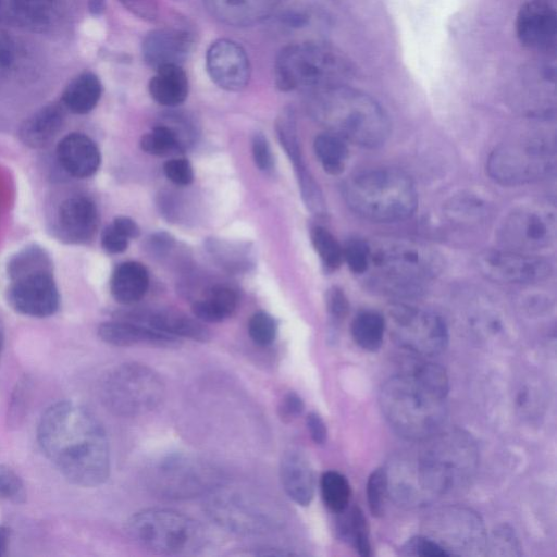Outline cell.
<instances>
[{"instance_id": "7402d4cb", "label": "cell", "mask_w": 557, "mask_h": 557, "mask_svg": "<svg viewBox=\"0 0 557 557\" xmlns=\"http://www.w3.org/2000/svg\"><path fill=\"white\" fill-rule=\"evenodd\" d=\"M60 166L71 176L86 178L100 166L101 154L96 143L85 134L70 133L57 146Z\"/></svg>"}, {"instance_id": "83f0119b", "label": "cell", "mask_w": 557, "mask_h": 557, "mask_svg": "<svg viewBox=\"0 0 557 557\" xmlns=\"http://www.w3.org/2000/svg\"><path fill=\"white\" fill-rule=\"evenodd\" d=\"M280 478L287 496L299 506H308L314 494V480L308 459L290 449L282 456Z\"/></svg>"}, {"instance_id": "8d00e7d4", "label": "cell", "mask_w": 557, "mask_h": 557, "mask_svg": "<svg viewBox=\"0 0 557 557\" xmlns=\"http://www.w3.org/2000/svg\"><path fill=\"white\" fill-rule=\"evenodd\" d=\"M339 532L343 537L349 540L360 556L369 557L372 555L369 524L360 507L355 506L342 523Z\"/></svg>"}, {"instance_id": "7a4b0ae2", "label": "cell", "mask_w": 557, "mask_h": 557, "mask_svg": "<svg viewBox=\"0 0 557 557\" xmlns=\"http://www.w3.org/2000/svg\"><path fill=\"white\" fill-rule=\"evenodd\" d=\"M39 445L60 473L71 483L95 487L110 473L106 431L97 417L74 401L49 407L38 424Z\"/></svg>"}, {"instance_id": "d6a6232c", "label": "cell", "mask_w": 557, "mask_h": 557, "mask_svg": "<svg viewBox=\"0 0 557 557\" xmlns=\"http://www.w3.org/2000/svg\"><path fill=\"white\" fill-rule=\"evenodd\" d=\"M101 94L99 78L92 73H83L66 86L62 103L75 114H86L97 106Z\"/></svg>"}, {"instance_id": "6da1fadb", "label": "cell", "mask_w": 557, "mask_h": 557, "mask_svg": "<svg viewBox=\"0 0 557 557\" xmlns=\"http://www.w3.org/2000/svg\"><path fill=\"white\" fill-rule=\"evenodd\" d=\"M421 442L425 444L413 459L401 458L386 470L388 491L401 505L420 506L458 492L476 469V445L461 430H441Z\"/></svg>"}, {"instance_id": "30bf717a", "label": "cell", "mask_w": 557, "mask_h": 557, "mask_svg": "<svg viewBox=\"0 0 557 557\" xmlns=\"http://www.w3.org/2000/svg\"><path fill=\"white\" fill-rule=\"evenodd\" d=\"M147 488L166 499H187L210 494L221 484L220 472L202 458L172 453L153 461L145 474Z\"/></svg>"}, {"instance_id": "1f68e13d", "label": "cell", "mask_w": 557, "mask_h": 557, "mask_svg": "<svg viewBox=\"0 0 557 557\" xmlns=\"http://www.w3.org/2000/svg\"><path fill=\"white\" fill-rule=\"evenodd\" d=\"M237 295L227 286L211 287L206 297L191 305L194 315L202 322H221L231 317L237 308Z\"/></svg>"}, {"instance_id": "277c9868", "label": "cell", "mask_w": 557, "mask_h": 557, "mask_svg": "<svg viewBox=\"0 0 557 557\" xmlns=\"http://www.w3.org/2000/svg\"><path fill=\"white\" fill-rule=\"evenodd\" d=\"M446 398L403 370L383 384L379 401L383 416L398 435L421 442L443 429Z\"/></svg>"}, {"instance_id": "f907efd6", "label": "cell", "mask_w": 557, "mask_h": 557, "mask_svg": "<svg viewBox=\"0 0 557 557\" xmlns=\"http://www.w3.org/2000/svg\"><path fill=\"white\" fill-rule=\"evenodd\" d=\"M128 238L125 237L112 223L101 234V246L109 253H121L127 249Z\"/></svg>"}, {"instance_id": "3957f363", "label": "cell", "mask_w": 557, "mask_h": 557, "mask_svg": "<svg viewBox=\"0 0 557 557\" xmlns=\"http://www.w3.org/2000/svg\"><path fill=\"white\" fill-rule=\"evenodd\" d=\"M312 110L329 132L355 145L375 148L391 133L388 116L375 99L345 84L315 91Z\"/></svg>"}, {"instance_id": "11a10c76", "label": "cell", "mask_w": 557, "mask_h": 557, "mask_svg": "<svg viewBox=\"0 0 557 557\" xmlns=\"http://www.w3.org/2000/svg\"><path fill=\"white\" fill-rule=\"evenodd\" d=\"M112 224L128 239L137 238L140 234L137 223L128 216H116Z\"/></svg>"}, {"instance_id": "603a6c76", "label": "cell", "mask_w": 557, "mask_h": 557, "mask_svg": "<svg viewBox=\"0 0 557 557\" xmlns=\"http://www.w3.org/2000/svg\"><path fill=\"white\" fill-rule=\"evenodd\" d=\"M191 40L186 32L174 28H159L150 32L143 41L145 62L157 70L165 65H181L186 59Z\"/></svg>"}, {"instance_id": "60d3db41", "label": "cell", "mask_w": 557, "mask_h": 557, "mask_svg": "<svg viewBox=\"0 0 557 557\" xmlns=\"http://www.w3.org/2000/svg\"><path fill=\"white\" fill-rule=\"evenodd\" d=\"M521 545L515 531L506 524L494 529L491 539H487L486 549L490 555L497 556H519L521 554Z\"/></svg>"}, {"instance_id": "ba28073f", "label": "cell", "mask_w": 557, "mask_h": 557, "mask_svg": "<svg viewBox=\"0 0 557 557\" xmlns=\"http://www.w3.org/2000/svg\"><path fill=\"white\" fill-rule=\"evenodd\" d=\"M125 531L140 547L162 555H191L206 542L201 524L183 512L168 508H148L126 521Z\"/></svg>"}, {"instance_id": "d6986e66", "label": "cell", "mask_w": 557, "mask_h": 557, "mask_svg": "<svg viewBox=\"0 0 557 557\" xmlns=\"http://www.w3.org/2000/svg\"><path fill=\"white\" fill-rule=\"evenodd\" d=\"M207 510L218 524L232 532L257 533L269 525L267 517L247 499L221 491L220 486L210 493Z\"/></svg>"}, {"instance_id": "8fae6325", "label": "cell", "mask_w": 557, "mask_h": 557, "mask_svg": "<svg viewBox=\"0 0 557 557\" xmlns=\"http://www.w3.org/2000/svg\"><path fill=\"white\" fill-rule=\"evenodd\" d=\"M554 160V149L546 140L518 139L495 148L486 169L496 182L515 186L542 178L552 170Z\"/></svg>"}, {"instance_id": "4dcf8cb0", "label": "cell", "mask_w": 557, "mask_h": 557, "mask_svg": "<svg viewBox=\"0 0 557 557\" xmlns=\"http://www.w3.org/2000/svg\"><path fill=\"white\" fill-rule=\"evenodd\" d=\"M148 88L156 102L175 107L183 103L188 96V77L181 65H165L156 70Z\"/></svg>"}, {"instance_id": "836d02e7", "label": "cell", "mask_w": 557, "mask_h": 557, "mask_svg": "<svg viewBox=\"0 0 557 557\" xmlns=\"http://www.w3.org/2000/svg\"><path fill=\"white\" fill-rule=\"evenodd\" d=\"M385 318L373 310L360 311L352 320L351 335L355 343L366 351H377L384 339Z\"/></svg>"}, {"instance_id": "74e56055", "label": "cell", "mask_w": 557, "mask_h": 557, "mask_svg": "<svg viewBox=\"0 0 557 557\" xmlns=\"http://www.w3.org/2000/svg\"><path fill=\"white\" fill-rule=\"evenodd\" d=\"M311 242L327 270L333 271L341 265L343 248L332 233L322 226H315L311 231Z\"/></svg>"}, {"instance_id": "4fadbf2b", "label": "cell", "mask_w": 557, "mask_h": 557, "mask_svg": "<svg viewBox=\"0 0 557 557\" xmlns=\"http://www.w3.org/2000/svg\"><path fill=\"white\" fill-rule=\"evenodd\" d=\"M555 210L543 205H523L504 216L497 228L502 248L535 255L556 242Z\"/></svg>"}, {"instance_id": "f35d334b", "label": "cell", "mask_w": 557, "mask_h": 557, "mask_svg": "<svg viewBox=\"0 0 557 557\" xmlns=\"http://www.w3.org/2000/svg\"><path fill=\"white\" fill-rule=\"evenodd\" d=\"M141 149L153 156H166L181 149L177 134L164 125L156 126L140 139Z\"/></svg>"}, {"instance_id": "d590c367", "label": "cell", "mask_w": 557, "mask_h": 557, "mask_svg": "<svg viewBox=\"0 0 557 557\" xmlns=\"http://www.w3.org/2000/svg\"><path fill=\"white\" fill-rule=\"evenodd\" d=\"M321 496L327 509L334 513H343L350 499V485L347 479L337 471H326L320 480Z\"/></svg>"}, {"instance_id": "7dc6e473", "label": "cell", "mask_w": 557, "mask_h": 557, "mask_svg": "<svg viewBox=\"0 0 557 557\" xmlns=\"http://www.w3.org/2000/svg\"><path fill=\"white\" fill-rule=\"evenodd\" d=\"M165 176L180 186L189 185L194 181V171L188 160L183 158L170 159L163 165Z\"/></svg>"}, {"instance_id": "f5cc1de1", "label": "cell", "mask_w": 557, "mask_h": 557, "mask_svg": "<svg viewBox=\"0 0 557 557\" xmlns=\"http://www.w3.org/2000/svg\"><path fill=\"white\" fill-rule=\"evenodd\" d=\"M305 409V404L301 397L295 392H289L283 398L281 406L278 408L280 417L284 421H290L292 419L298 417L302 413Z\"/></svg>"}, {"instance_id": "f1b7e54d", "label": "cell", "mask_w": 557, "mask_h": 557, "mask_svg": "<svg viewBox=\"0 0 557 557\" xmlns=\"http://www.w3.org/2000/svg\"><path fill=\"white\" fill-rule=\"evenodd\" d=\"M64 121L62 107L48 104L28 116L20 127L22 143L33 149L48 146L60 132Z\"/></svg>"}, {"instance_id": "c3c4849f", "label": "cell", "mask_w": 557, "mask_h": 557, "mask_svg": "<svg viewBox=\"0 0 557 557\" xmlns=\"http://www.w3.org/2000/svg\"><path fill=\"white\" fill-rule=\"evenodd\" d=\"M252 157L255 164L261 171H270L273 168V156L267 137L257 133L252 138Z\"/></svg>"}, {"instance_id": "8992f818", "label": "cell", "mask_w": 557, "mask_h": 557, "mask_svg": "<svg viewBox=\"0 0 557 557\" xmlns=\"http://www.w3.org/2000/svg\"><path fill=\"white\" fill-rule=\"evenodd\" d=\"M369 244L368 271H371L373 282L389 293L419 294L443 268L442 258L435 250L410 239L383 238Z\"/></svg>"}, {"instance_id": "f546056e", "label": "cell", "mask_w": 557, "mask_h": 557, "mask_svg": "<svg viewBox=\"0 0 557 557\" xmlns=\"http://www.w3.org/2000/svg\"><path fill=\"white\" fill-rule=\"evenodd\" d=\"M149 286V275L146 267L136 261L119 264L110 280L112 297L122 305L139 301Z\"/></svg>"}, {"instance_id": "5b68a950", "label": "cell", "mask_w": 557, "mask_h": 557, "mask_svg": "<svg viewBox=\"0 0 557 557\" xmlns=\"http://www.w3.org/2000/svg\"><path fill=\"white\" fill-rule=\"evenodd\" d=\"M344 198L358 215L384 223L410 218L418 206L413 181L407 173L394 168L354 174L344 185Z\"/></svg>"}, {"instance_id": "ac0fdd59", "label": "cell", "mask_w": 557, "mask_h": 557, "mask_svg": "<svg viewBox=\"0 0 557 557\" xmlns=\"http://www.w3.org/2000/svg\"><path fill=\"white\" fill-rule=\"evenodd\" d=\"M519 41L536 52H549L556 47L557 15L555 8L545 0L524 2L516 16Z\"/></svg>"}, {"instance_id": "52a82bcc", "label": "cell", "mask_w": 557, "mask_h": 557, "mask_svg": "<svg viewBox=\"0 0 557 557\" xmlns=\"http://www.w3.org/2000/svg\"><path fill=\"white\" fill-rule=\"evenodd\" d=\"M354 67L339 51L318 41L285 47L276 58L274 76L283 91L298 88L314 91L344 85Z\"/></svg>"}, {"instance_id": "ab89813d", "label": "cell", "mask_w": 557, "mask_h": 557, "mask_svg": "<svg viewBox=\"0 0 557 557\" xmlns=\"http://www.w3.org/2000/svg\"><path fill=\"white\" fill-rule=\"evenodd\" d=\"M387 494L388 480L386 469L377 468L371 472L367 482V498L372 516H383Z\"/></svg>"}, {"instance_id": "9f6ffc18", "label": "cell", "mask_w": 557, "mask_h": 557, "mask_svg": "<svg viewBox=\"0 0 557 557\" xmlns=\"http://www.w3.org/2000/svg\"><path fill=\"white\" fill-rule=\"evenodd\" d=\"M126 4L144 18H153L156 5L152 0H125Z\"/></svg>"}, {"instance_id": "db71d44e", "label": "cell", "mask_w": 557, "mask_h": 557, "mask_svg": "<svg viewBox=\"0 0 557 557\" xmlns=\"http://www.w3.org/2000/svg\"><path fill=\"white\" fill-rule=\"evenodd\" d=\"M306 423L312 441L319 445L324 444L327 438V429L321 416L312 411L307 416Z\"/></svg>"}, {"instance_id": "ffe728a7", "label": "cell", "mask_w": 557, "mask_h": 557, "mask_svg": "<svg viewBox=\"0 0 557 557\" xmlns=\"http://www.w3.org/2000/svg\"><path fill=\"white\" fill-rule=\"evenodd\" d=\"M99 213L92 199L75 195L64 199L57 213L55 231L69 244H84L96 234Z\"/></svg>"}, {"instance_id": "91938a15", "label": "cell", "mask_w": 557, "mask_h": 557, "mask_svg": "<svg viewBox=\"0 0 557 557\" xmlns=\"http://www.w3.org/2000/svg\"><path fill=\"white\" fill-rule=\"evenodd\" d=\"M3 339H4L3 327H2V324L0 322V352H1V349H2V346H3Z\"/></svg>"}, {"instance_id": "5bb4252c", "label": "cell", "mask_w": 557, "mask_h": 557, "mask_svg": "<svg viewBox=\"0 0 557 557\" xmlns=\"http://www.w3.org/2000/svg\"><path fill=\"white\" fill-rule=\"evenodd\" d=\"M431 539L451 556H478L485 554L487 535L484 524L470 509L446 508L429 521Z\"/></svg>"}, {"instance_id": "f6af8a7d", "label": "cell", "mask_w": 557, "mask_h": 557, "mask_svg": "<svg viewBox=\"0 0 557 557\" xmlns=\"http://www.w3.org/2000/svg\"><path fill=\"white\" fill-rule=\"evenodd\" d=\"M483 209L484 203L481 200L474 197L461 196L451 201L448 206V213L459 221L471 222L481 218Z\"/></svg>"}, {"instance_id": "7c38bea8", "label": "cell", "mask_w": 557, "mask_h": 557, "mask_svg": "<svg viewBox=\"0 0 557 557\" xmlns=\"http://www.w3.org/2000/svg\"><path fill=\"white\" fill-rule=\"evenodd\" d=\"M386 326L397 345L417 356L438 355L448 345V329L444 320L410 305H392Z\"/></svg>"}, {"instance_id": "b9f144b4", "label": "cell", "mask_w": 557, "mask_h": 557, "mask_svg": "<svg viewBox=\"0 0 557 557\" xmlns=\"http://www.w3.org/2000/svg\"><path fill=\"white\" fill-rule=\"evenodd\" d=\"M343 248V260L355 274H364L370 264V244L366 240L355 238L345 243Z\"/></svg>"}, {"instance_id": "d4e9b609", "label": "cell", "mask_w": 557, "mask_h": 557, "mask_svg": "<svg viewBox=\"0 0 557 557\" xmlns=\"http://www.w3.org/2000/svg\"><path fill=\"white\" fill-rule=\"evenodd\" d=\"M174 338H189L197 342H207L210 338L209 330L197 319L182 312L160 309L143 313H132L122 317Z\"/></svg>"}, {"instance_id": "6f0895ef", "label": "cell", "mask_w": 557, "mask_h": 557, "mask_svg": "<svg viewBox=\"0 0 557 557\" xmlns=\"http://www.w3.org/2000/svg\"><path fill=\"white\" fill-rule=\"evenodd\" d=\"M10 540V530L7 527L0 525V557L4 556L8 549Z\"/></svg>"}, {"instance_id": "ee69618b", "label": "cell", "mask_w": 557, "mask_h": 557, "mask_svg": "<svg viewBox=\"0 0 557 557\" xmlns=\"http://www.w3.org/2000/svg\"><path fill=\"white\" fill-rule=\"evenodd\" d=\"M401 553L407 556L449 557V553L428 535H417L409 539L403 546Z\"/></svg>"}, {"instance_id": "cb8c5ba5", "label": "cell", "mask_w": 557, "mask_h": 557, "mask_svg": "<svg viewBox=\"0 0 557 557\" xmlns=\"http://www.w3.org/2000/svg\"><path fill=\"white\" fill-rule=\"evenodd\" d=\"M98 335L104 343L116 347L144 345L171 347L178 342L177 338L124 318L101 323L98 327Z\"/></svg>"}, {"instance_id": "bcb514c9", "label": "cell", "mask_w": 557, "mask_h": 557, "mask_svg": "<svg viewBox=\"0 0 557 557\" xmlns=\"http://www.w3.org/2000/svg\"><path fill=\"white\" fill-rule=\"evenodd\" d=\"M0 498L22 503L25 488L18 475L8 467L0 466Z\"/></svg>"}, {"instance_id": "9a60e30c", "label": "cell", "mask_w": 557, "mask_h": 557, "mask_svg": "<svg viewBox=\"0 0 557 557\" xmlns=\"http://www.w3.org/2000/svg\"><path fill=\"white\" fill-rule=\"evenodd\" d=\"M7 299L12 309L33 318L54 314L60 307V294L52 267L22 272L9 277Z\"/></svg>"}, {"instance_id": "e575fe53", "label": "cell", "mask_w": 557, "mask_h": 557, "mask_svg": "<svg viewBox=\"0 0 557 557\" xmlns=\"http://www.w3.org/2000/svg\"><path fill=\"white\" fill-rule=\"evenodd\" d=\"M314 152L325 172L337 175L343 172L348 157L345 140L327 132L319 134L313 143Z\"/></svg>"}, {"instance_id": "7bdbcfd3", "label": "cell", "mask_w": 557, "mask_h": 557, "mask_svg": "<svg viewBox=\"0 0 557 557\" xmlns=\"http://www.w3.org/2000/svg\"><path fill=\"white\" fill-rule=\"evenodd\" d=\"M277 332L276 321L264 311L256 312L248 322L250 338L259 346H268L273 343Z\"/></svg>"}, {"instance_id": "2e32d148", "label": "cell", "mask_w": 557, "mask_h": 557, "mask_svg": "<svg viewBox=\"0 0 557 557\" xmlns=\"http://www.w3.org/2000/svg\"><path fill=\"white\" fill-rule=\"evenodd\" d=\"M478 268L485 277L506 284H532L552 273V264L546 259L505 248L480 253Z\"/></svg>"}, {"instance_id": "9c48e42d", "label": "cell", "mask_w": 557, "mask_h": 557, "mask_svg": "<svg viewBox=\"0 0 557 557\" xmlns=\"http://www.w3.org/2000/svg\"><path fill=\"white\" fill-rule=\"evenodd\" d=\"M164 395L165 386L159 373L137 362L115 367L104 375L100 384L103 405L122 417L151 412L160 406Z\"/></svg>"}, {"instance_id": "680465c9", "label": "cell", "mask_w": 557, "mask_h": 557, "mask_svg": "<svg viewBox=\"0 0 557 557\" xmlns=\"http://www.w3.org/2000/svg\"><path fill=\"white\" fill-rule=\"evenodd\" d=\"M90 10L99 13L103 10V0H89Z\"/></svg>"}, {"instance_id": "e0dca14e", "label": "cell", "mask_w": 557, "mask_h": 557, "mask_svg": "<svg viewBox=\"0 0 557 557\" xmlns=\"http://www.w3.org/2000/svg\"><path fill=\"white\" fill-rule=\"evenodd\" d=\"M206 67L212 82L227 91L244 89L250 79V62L245 49L236 41L221 38L207 50Z\"/></svg>"}, {"instance_id": "4316f807", "label": "cell", "mask_w": 557, "mask_h": 557, "mask_svg": "<svg viewBox=\"0 0 557 557\" xmlns=\"http://www.w3.org/2000/svg\"><path fill=\"white\" fill-rule=\"evenodd\" d=\"M55 13V0H0V23L14 27L42 30Z\"/></svg>"}, {"instance_id": "484cf974", "label": "cell", "mask_w": 557, "mask_h": 557, "mask_svg": "<svg viewBox=\"0 0 557 557\" xmlns=\"http://www.w3.org/2000/svg\"><path fill=\"white\" fill-rule=\"evenodd\" d=\"M281 0H205L210 15L228 26H249L267 18Z\"/></svg>"}, {"instance_id": "681fc988", "label": "cell", "mask_w": 557, "mask_h": 557, "mask_svg": "<svg viewBox=\"0 0 557 557\" xmlns=\"http://www.w3.org/2000/svg\"><path fill=\"white\" fill-rule=\"evenodd\" d=\"M326 310L334 321H342L348 313V300L338 287H332L325 295Z\"/></svg>"}, {"instance_id": "44dd1931", "label": "cell", "mask_w": 557, "mask_h": 557, "mask_svg": "<svg viewBox=\"0 0 557 557\" xmlns=\"http://www.w3.org/2000/svg\"><path fill=\"white\" fill-rule=\"evenodd\" d=\"M276 132L282 147L295 166L299 188L306 206L313 213L321 214L324 210L322 195L314 180L305 166L299 148L295 117L290 111H284L278 117Z\"/></svg>"}, {"instance_id": "816d5d0a", "label": "cell", "mask_w": 557, "mask_h": 557, "mask_svg": "<svg viewBox=\"0 0 557 557\" xmlns=\"http://www.w3.org/2000/svg\"><path fill=\"white\" fill-rule=\"evenodd\" d=\"M15 61L14 42L8 33L0 27V81L4 78L13 67Z\"/></svg>"}]
</instances>
